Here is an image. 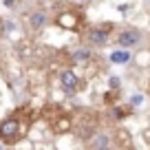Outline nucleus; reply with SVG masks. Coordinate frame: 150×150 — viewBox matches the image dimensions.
<instances>
[{
    "instance_id": "f257e3e1",
    "label": "nucleus",
    "mask_w": 150,
    "mask_h": 150,
    "mask_svg": "<svg viewBox=\"0 0 150 150\" xmlns=\"http://www.w3.org/2000/svg\"><path fill=\"white\" fill-rule=\"evenodd\" d=\"M139 40H141V33L137 31V29H126V31H122V33L117 35V44H119V47H124V49L137 47V44H139Z\"/></svg>"
},
{
    "instance_id": "f03ea898",
    "label": "nucleus",
    "mask_w": 150,
    "mask_h": 150,
    "mask_svg": "<svg viewBox=\"0 0 150 150\" xmlns=\"http://www.w3.org/2000/svg\"><path fill=\"white\" fill-rule=\"evenodd\" d=\"M18 122H16L13 117L11 119H5V122L0 124V139L2 141H13L16 135H18Z\"/></svg>"
},
{
    "instance_id": "7ed1b4c3",
    "label": "nucleus",
    "mask_w": 150,
    "mask_h": 150,
    "mask_svg": "<svg viewBox=\"0 0 150 150\" xmlns=\"http://www.w3.org/2000/svg\"><path fill=\"white\" fill-rule=\"evenodd\" d=\"M60 82H62V86H64L66 95H73V93H75V86H77V77H75L73 71H64V73L60 75Z\"/></svg>"
},
{
    "instance_id": "20e7f679",
    "label": "nucleus",
    "mask_w": 150,
    "mask_h": 150,
    "mask_svg": "<svg viewBox=\"0 0 150 150\" xmlns=\"http://www.w3.org/2000/svg\"><path fill=\"white\" fill-rule=\"evenodd\" d=\"M88 40L93 47H102V44H106L108 40V29H93V31L88 33Z\"/></svg>"
},
{
    "instance_id": "39448f33",
    "label": "nucleus",
    "mask_w": 150,
    "mask_h": 150,
    "mask_svg": "<svg viewBox=\"0 0 150 150\" xmlns=\"http://www.w3.org/2000/svg\"><path fill=\"white\" fill-rule=\"evenodd\" d=\"M110 62L112 64H126V62H130V53L126 49H117L110 53Z\"/></svg>"
},
{
    "instance_id": "423d86ee",
    "label": "nucleus",
    "mask_w": 150,
    "mask_h": 150,
    "mask_svg": "<svg viewBox=\"0 0 150 150\" xmlns=\"http://www.w3.org/2000/svg\"><path fill=\"white\" fill-rule=\"evenodd\" d=\"M44 13L42 11H35V13L31 16V18H29V22H31V29H42L44 27Z\"/></svg>"
},
{
    "instance_id": "0eeeda50",
    "label": "nucleus",
    "mask_w": 150,
    "mask_h": 150,
    "mask_svg": "<svg viewBox=\"0 0 150 150\" xmlns=\"http://www.w3.org/2000/svg\"><path fill=\"white\" fill-rule=\"evenodd\" d=\"M88 57H91V51H88V49H80V51L73 53V60H75V62H86Z\"/></svg>"
},
{
    "instance_id": "6e6552de",
    "label": "nucleus",
    "mask_w": 150,
    "mask_h": 150,
    "mask_svg": "<svg viewBox=\"0 0 150 150\" xmlns=\"http://www.w3.org/2000/svg\"><path fill=\"white\" fill-rule=\"evenodd\" d=\"M141 102H144V95H132V97H130V104H132V106H139Z\"/></svg>"
},
{
    "instance_id": "1a4fd4ad",
    "label": "nucleus",
    "mask_w": 150,
    "mask_h": 150,
    "mask_svg": "<svg viewBox=\"0 0 150 150\" xmlns=\"http://www.w3.org/2000/svg\"><path fill=\"white\" fill-rule=\"evenodd\" d=\"M119 86V77H110V88H117Z\"/></svg>"
},
{
    "instance_id": "9d476101",
    "label": "nucleus",
    "mask_w": 150,
    "mask_h": 150,
    "mask_svg": "<svg viewBox=\"0 0 150 150\" xmlns=\"http://www.w3.org/2000/svg\"><path fill=\"white\" fill-rule=\"evenodd\" d=\"M13 2H16V0H5V5H7V7H11Z\"/></svg>"
},
{
    "instance_id": "9b49d317",
    "label": "nucleus",
    "mask_w": 150,
    "mask_h": 150,
    "mask_svg": "<svg viewBox=\"0 0 150 150\" xmlns=\"http://www.w3.org/2000/svg\"><path fill=\"white\" fill-rule=\"evenodd\" d=\"M75 2H86V0H75Z\"/></svg>"
},
{
    "instance_id": "f8f14e48",
    "label": "nucleus",
    "mask_w": 150,
    "mask_h": 150,
    "mask_svg": "<svg viewBox=\"0 0 150 150\" xmlns=\"http://www.w3.org/2000/svg\"><path fill=\"white\" fill-rule=\"evenodd\" d=\"M0 150H2V144H0Z\"/></svg>"
}]
</instances>
